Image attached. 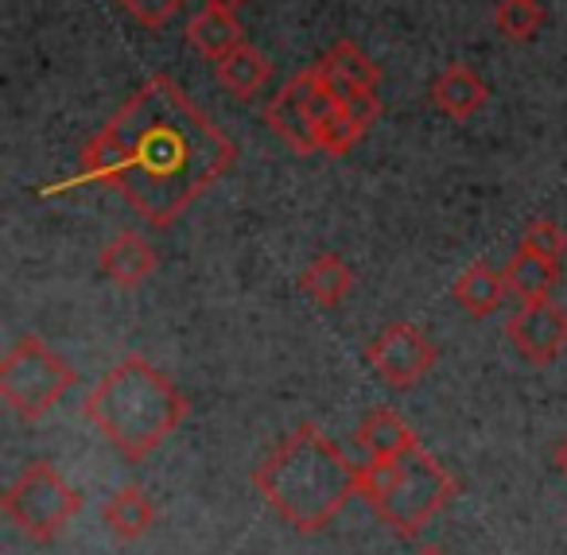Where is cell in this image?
Segmentation results:
<instances>
[{
    "label": "cell",
    "mask_w": 567,
    "mask_h": 555,
    "mask_svg": "<svg viewBox=\"0 0 567 555\" xmlns=\"http://www.w3.org/2000/svg\"><path fill=\"white\" fill-rule=\"evenodd\" d=\"M494 24L505 40H533L544 24V4L540 0H497Z\"/></svg>",
    "instance_id": "ffe728a7"
},
{
    "label": "cell",
    "mask_w": 567,
    "mask_h": 555,
    "mask_svg": "<svg viewBox=\"0 0 567 555\" xmlns=\"http://www.w3.org/2000/svg\"><path fill=\"white\" fill-rule=\"evenodd\" d=\"M300 291L323 311H334L342 299L354 291V268L339 257V253H319L300 276Z\"/></svg>",
    "instance_id": "e0dca14e"
},
{
    "label": "cell",
    "mask_w": 567,
    "mask_h": 555,
    "mask_svg": "<svg viewBox=\"0 0 567 555\" xmlns=\"http://www.w3.org/2000/svg\"><path fill=\"white\" fill-rule=\"evenodd\" d=\"M520 245H528V249L544 253V257H551V260H564V253H567V234L556 226V222L536 218V222H528V229L520 234Z\"/></svg>",
    "instance_id": "7402d4cb"
},
{
    "label": "cell",
    "mask_w": 567,
    "mask_h": 555,
    "mask_svg": "<svg viewBox=\"0 0 567 555\" xmlns=\"http://www.w3.org/2000/svg\"><path fill=\"white\" fill-rule=\"evenodd\" d=\"M365 361H370V369L389 389L404 392L432 373V366L440 361V350H435V342L416 322H389L365 346Z\"/></svg>",
    "instance_id": "ba28073f"
},
{
    "label": "cell",
    "mask_w": 567,
    "mask_h": 555,
    "mask_svg": "<svg viewBox=\"0 0 567 555\" xmlns=\"http://www.w3.org/2000/svg\"><path fill=\"white\" fill-rule=\"evenodd\" d=\"M358 497L396 536H420L455 497V477L424 446L358 470Z\"/></svg>",
    "instance_id": "5b68a950"
},
{
    "label": "cell",
    "mask_w": 567,
    "mask_h": 555,
    "mask_svg": "<svg viewBox=\"0 0 567 555\" xmlns=\"http://www.w3.org/2000/svg\"><path fill=\"white\" fill-rule=\"evenodd\" d=\"M505 296H509L505 273L489 268L486 260L463 268V273L455 276V284H451V299H455L458 311H466L471 319H486V315H494L497 307L505 304Z\"/></svg>",
    "instance_id": "5bb4252c"
},
{
    "label": "cell",
    "mask_w": 567,
    "mask_h": 555,
    "mask_svg": "<svg viewBox=\"0 0 567 555\" xmlns=\"http://www.w3.org/2000/svg\"><path fill=\"white\" fill-rule=\"evenodd\" d=\"M354 443L365 451V462H381V459H396V454L420 446V439L412 435V428L393 408H373V412H365L362 423H358Z\"/></svg>",
    "instance_id": "4fadbf2b"
},
{
    "label": "cell",
    "mask_w": 567,
    "mask_h": 555,
    "mask_svg": "<svg viewBox=\"0 0 567 555\" xmlns=\"http://www.w3.org/2000/svg\"><path fill=\"white\" fill-rule=\"evenodd\" d=\"M117 4H121V12H128V17L141 28H148V32L167 28V20L183 9V0H117Z\"/></svg>",
    "instance_id": "44dd1931"
},
{
    "label": "cell",
    "mask_w": 567,
    "mask_h": 555,
    "mask_svg": "<svg viewBox=\"0 0 567 555\" xmlns=\"http://www.w3.org/2000/svg\"><path fill=\"white\" fill-rule=\"evenodd\" d=\"M556 466H559V474L567 477V435H564V439H559V443H556Z\"/></svg>",
    "instance_id": "cb8c5ba5"
},
{
    "label": "cell",
    "mask_w": 567,
    "mask_h": 555,
    "mask_svg": "<svg viewBox=\"0 0 567 555\" xmlns=\"http://www.w3.org/2000/svg\"><path fill=\"white\" fill-rule=\"evenodd\" d=\"M427 97H432V105L443 113V117L466 121V117H474V113H478L482 105L489 102V90H486V82H482L478 74L471 71V66L451 63V66H443V71L432 79V86H427Z\"/></svg>",
    "instance_id": "8fae6325"
},
{
    "label": "cell",
    "mask_w": 567,
    "mask_h": 555,
    "mask_svg": "<svg viewBox=\"0 0 567 555\" xmlns=\"http://www.w3.org/2000/svg\"><path fill=\"white\" fill-rule=\"evenodd\" d=\"M378 94L342 97L323 74L311 66L284 82L280 94L265 105V125L296 156H347L378 121Z\"/></svg>",
    "instance_id": "277c9868"
},
{
    "label": "cell",
    "mask_w": 567,
    "mask_h": 555,
    "mask_svg": "<svg viewBox=\"0 0 567 555\" xmlns=\"http://www.w3.org/2000/svg\"><path fill=\"white\" fill-rule=\"evenodd\" d=\"M234 160L237 144L167 74H152L82 144L74 183L113 187L152 229H167Z\"/></svg>",
    "instance_id": "6da1fadb"
},
{
    "label": "cell",
    "mask_w": 567,
    "mask_h": 555,
    "mask_svg": "<svg viewBox=\"0 0 567 555\" xmlns=\"http://www.w3.org/2000/svg\"><path fill=\"white\" fill-rule=\"evenodd\" d=\"M214 79H218V86H226L234 97H252L265 90L268 79H272V63H268L252 43H241V48H234L226 59L214 63Z\"/></svg>",
    "instance_id": "d6986e66"
},
{
    "label": "cell",
    "mask_w": 567,
    "mask_h": 555,
    "mask_svg": "<svg viewBox=\"0 0 567 555\" xmlns=\"http://www.w3.org/2000/svg\"><path fill=\"white\" fill-rule=\"evenodd\" d=\"M79 508H82V493L51 462H28L9 482L4 497H0V513L9 516L35 544L55 539L74 521Z\"/></svg>",
    "instance_id": "52a82bcc"
},
{
    "label": "cell",
    "mask_w": 567,
    "mask_h": 555,
    "mask_svg": "<svg viewBox=\"0 0 567 555\" xmlns=\"http://www.w3.org/2000/svg\"><path fill=\"white\" fill-rule=\"evenodd\" d=\"M358 470L331 435L303 423L252 466V490L296 532H319L358 497Z\"/></svg>",
    "instance_id": "7a4b0ae2"
},
{
    "label": "cell",
    "mask_w": 567,
    "mask_h": 555,
    "mask_svg": "<svg viewBox=\"0 0 567 555\" xmlns=\"http://www.w3.org/2000/svg\"><path fill=\"white\" fill-rule=\"evenodd\" d=\"M505 338L528 366H551L567 350V311L551 299L520 304L505 319Z\"/></svg>",
    "instance_id": "9c48e42d"
},
{
    "label": "cell",
    "mask_w": 567,
    "mask_h": 555,
    "mask_svg": "<svg viewBox=\"0 0 567 555\" xmlns=\"http://www.w3.org/2000/svg\"><path fill=\"white\" fill-rule=\"evenodd\" d=\"M152 521H156V505H152V497L141 485H121L102 501V524L121 544L141 539L152 528Z\"/></svg>",
    "instance_id": "9a60e30c"
},
{
    "label": "cell",
    "mask_w": 567,
    "mask_h": 555,
    "mask_svg": "<svg viewBox=\"0 0 567 555\" xmlns=\"http://www.w3.org/2000/svg\"><path fill=\"white\" fill-rule=\"evenodd\" d=\"M206 4H210V9H226V12H237V9H245V4H249V0H206Z\"/></svg>",
    "instance_id": "603a6c76"
},
{
    "label": "cell",
    "mask_w": 567,
    "mask_h": 555,
    "mask_svg": "<svg viewBox=\"0 0 567 555\" xmlns=\"http://www.w3.org/2000/svg\"><path fill=\"white\" fill-rule=\"evenodd\" d=\"M502 273L509 284V296H517L520 304H536V299H551V288L559 284V260L544 257L528 245H517V253Z\"/></svg>",
    "instance_id": "2e32d148"
},
{
    "label": "cell",
    "mask_w": 567,
    "mask_h": 555,
    "mask_svg": "<svg viewBox=\"0 0 567 555\" xmlns=\"http://www.w3.org/2000/svg\"><path fill=\"white\" fill-rule=\"evenodd\" d=\"M187 43L203 59H210V63L226 59L229 51L245 43V32H241V24H237V12L210 9V4H206L198 17L187 20Z\"/></svg>",
    "instance_id": "ac0fdd59"
},
{
    "label": "cell",
    "mask_w": 567,
    "mask_h": 555,
    "mask_svg": "<svg viewBox=\"0 0 567 555\" xmlns=\"http://www.w3.org/2000/svg\"><path fill=\"white\" fill-rule=\"evenodd\" d=\"M190 404L179 384L144 358H125L86 392L82 415L125 459H148L183 420Z\"/></svg>",
    "instance_id": "3957f363"
},
{
    "label": "cell",
    "mask_w": 567,
    "mask_h": 555,
    "mask_svg": "<svg viewBox=\"0 0 567 555\" xmlns=\"http://www.w3.org/2000/svg\"><path fill=\"white\" fill-rule=\"evenodd\" d=\"M412 555H447V552H443L440 544H420V547H416V552H412Z\"/></svg>",
    "instance_id": "d4e9b609"
},
{
    "label": "cell",
    "mask_w": 567,
    "mask_h": 555,
    "mask_svg": "<svg viewBox=\"0 0 567 555\" xmlns=\"http://www.w3.org/2000/svg\"><path fill=\"white\" fill-rule=\"evenodd\" d=\"M156 265H159L156 249H152L148 237L136 234V229L113 234L110 241L102 245V253H97V273H102L113 288H125V291L141 288V284L156 273Z\"/></svg>",
    "instance_id": "30bf717a"
},
{
    "label": "cell",
    "mask_w": 567,
    "mask_h": 555,
    "mask_svg": "<svg viewBox=\"0 0 567 555\" xmlns=\"http://www.w3.org/2000/svg\"><path fill=\"white\" fill-rule=\"evenodd\" d=\"M79 384L74 366L40 335H24L0 361V397L24 423H35Z\"/></svg>",
    "instance_id": "8992f818"
},
{
    "label": "cell",
    "mask_w": 567,
    "mask_h": 555,
    "mask_svg": "<svg viewBox=\"0 0 567 555\" xmlns=\"http://www.w3.org/2000/svg\"><path fill=\"white\" fill-rule=\"evenodd\" d=\"M316 71L339 90L342 97H354V94H378V66L370 63L362 48L354 40H339L327 48V55L316 63Z\"/></svg>",
    "instance_id": "7c38bea8"
}]
</instances>
